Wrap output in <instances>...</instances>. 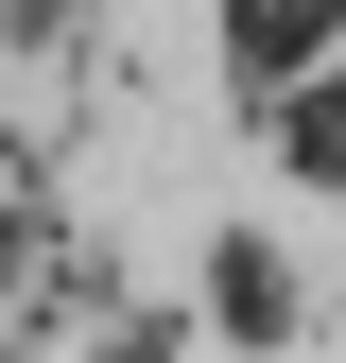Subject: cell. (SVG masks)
Masks as SVG:
<instances>
[{
    "label": "cell",
    "instance_id": "1",
    "mask_svg": "<svg viewBox=\"0 0 346 363\" xmlns=\"http://www.w3.org/2000/svg\"><path fill=\"white\" fill-rule=\"evenodd\" d=\"M329 35H346V0H225V69H242V104H277Z\"/></svg>",
    "mask_w": 346,
    "mask_h": 363
},
{
    "label": "cell",
    "instance_id": "2",
    "mask_svg": "<svg viewBox=\"0 0 346 363\" xmlns=\"http://www.w3.org/2000/svg\"><path fill=\"white\" fill-rule=\"evenodd\" d=\"M260 139L312 173V191H346V35H329V52L294 69V86H277V104H260Z\"/></svg>",
    "mask_w": 346,
    "mask_h": 363
},
{
    "label": "cell",
    "instance_id": "3",
    "mask_svg": "<svg viewBox=\"0 0 346 363\" xmlns=\"http://www.w3.org/2000/svg\"><path fill=\"white\" fill-rule=\"evenodd\" d=\"M208 311H225V329H294V277L260 242H225V277H208Z\"/></svg>",
    "mask_w": 346,
    "mask_h": 363
},
{
    "label": "cell",
    "instance_id": "4",
    "mask_svg": "<svg viewBox=\"0 0 346 363\" xmlns=\"http://www.w3.org/2000/svg\"><path fill=\"white\" fill-rule=\"evenodd\" d=\"M69 18H86V0H18V35H35V52H69Z\"/></svg>",
    "mask_w": 346,
    "mask_h": 363
}]
</instances>
